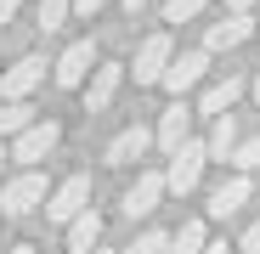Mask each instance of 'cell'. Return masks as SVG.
Returning <instances> with one entry per match:
<instances>
[{
  "label": "cell",
  "mask_w": 260,
  "mask_h": 254,
  "mask_svg": "<svg viewBox=\"0 0 260 254\" xmlns=\"http://www.w3.org/2000/svg\"><path fill=\"white\" fill-rule=\"evenodd\" d=\"M46 192H51V187H46V175H40V169L28 164L23 175H12L6 187H0V215H6V221H23V215H34V209L46 203Z\"/></svg>",
  "instance_id": "cell-1"
},
{
  "label": "cell",
  "mask_w": 260,
  "mask_h": 254,
  "mask_svg": "<svg viewBox=\"0 0 260 254\" xmlns=\"http://www.w3.org/2000/svg\"><path fill=\"white\" fill-rule=\"evenodd\" d=\"M57 141H62V124H57V119H34V124L17 130V141L6 147V158H17V164L28 169V164H40V158H51Z\"/></svg>",
  "instance_id": "cell-2"
},
{
  "label": "cell",
  "mask_w": 260,
  "mask_h": 254,
  "mask_svg": "<svg viewBox=\"0 0 260 254\" xmlns=\"http://www.w3.org/2000/svg\"><path fill=\"white\" fill-rule=\"evenodd\" d=\"M204 164H209V153H204V141H181L176 153H170V169H164V192H176V198H187L192 187H198V175H204Z\"/></svg>",
  "instance_id": "cell-3"
},
{
  "label": "cell",
  "mask_w": 260,
  "mask_h": 254,
  "mask_svg": "<svg viewBox=\"0 0 260 254\" xmlns=\"http://www.w3.org/2000/svg\"><path fill=\"white\" fill-rule=\"evenodd\" d=\"M79 209H91V175H68V181H57V187L46 192V221L68 226Z\"/></svg>",
  "instance_id": "cell-4"
},
{
  "label": "cell",
  "mask_w": 260,
  "mask_h": 254,
  "mask_svg": "<svg viewBox=\"0 0 260 254\" xmlns=\"http://www.w3.org/2000/svg\"><path fill=\"white\" fill-rule=\"evenodd\" d=\"M158 198H164V169H142V175L124 187L119 215H124V221H147L153 209H158Z\"/></svg>",
  "instance_id": "cell-5"
},
{
  "label": "cell",
  "mask_w": 260,
  "mask_h": 254,
  "mask_svg": "<svg viewBox=\"0 0 260 254\" xmlns=\"http://www.w3.org/2000/svg\"><path fill=\"white\" fill-rule=\"evenodd\" d=\"M46 68H51V62H46V57H34V51L17 57L6 74H0V96H6V102H28L40 85H46Z\"/></svg>",
  "instance_id": "cell-6"
},
{
  "label": "cell",
  "mask_w": 260,
  "mask_h": 254,
  "mask_svg": "<svg viewBox=\"0 0 260 254\" xmlns=\"http://www.w3.org/2000/svg\"><path fill=\"white\" fill-rule=\"evenodd\" d=\"M119 85H124V62H96L91 74H85V113H102V107H113V96H119Z\"/></svg>",
  "instance_id": "cell-7"
},
{
  "label": "cell",
  "mask_w": 260,
  "mask_h": 254,
  "mask_svg": "<svg viewBox=\"0 0 260 254\" xmlns=\"http://www.w3.org/2000/svg\"><path fill=\"white\" fill-rule=\"evenodd\" d=\"M170 51H176V40H170V28L147 34L142 46H136V62H130V74H136V85H158V74H164Z\"/></svg>",
  "instance_id": "cell-8"
},
{
  "label": "cell",
  "mask_w": 260,
  "mask_h": 254,
  "mask_svg": "<svg viewBox=\"0 0 260 254\" xmlns=\"http://www.w3.org/2000/svg\"><path fill=\"white\" fill-rule=\"evenodd\" d=\"M91 68H96V46H91V40H74V46H68V51L51 62V79L62 85V91H79Z\"/></svg>",
  "instance_id": "cell-9"
},
{
  "label": "cell",
  "mask_w": 260,
  "mask_h": 254,
  "mask_svg": "<svg viewBox=\"0 0 260 254\" xmlns=\"http://www.w3.org/2000/svg\"><path fill=\"white\" fill-rule=\"evenodd\" d=\"M204 68H209V51H170V62H164L158 85L181 96V91H192V85L204 79Z\"/></svg>",
  "instance_id": "cell-10"
},
{
  "label": "cell",
  "mask_w": 260,
  "mask_h": 254,
  "mask_svg": "<svg viewBox=\"0 0 260 254\" xmlns=\"http://www.w3.org/2000/svg\"><path fill=\"white\" fill-rule=\"evenodd\" d=\"M249 34H254V17H249V12H226L221 23H209V34H204V51H209V57H215V51H238Z\"/></svg>",
  "instance_id": "cell-11"
},
{
  "label": "cell",
  "mask_w": 260,
  "mask_h": 254,
  "mask_svg": "<svg viewBox=\"0 0 260 254\" xmlns=\"http://www.w3.org/2000/svg\"><path fill=\"white\" fill-rule=\"evenodd\" d=\"M192 119H198V113H192V107H187L181 96H176V102L164 107V119H158V130H153V141L164 147V158H170V153H176V147H181V141L192 136Z\"/></svg>",
  "instance_id": "cell-12"
},
{
  "label": "cell",
  "mask_w": 260,
  "mask_h": 254,
  "mask_svg": "<svg viewBox=\"0 0 260 254\" xmlns=\"http://www.w3.org/2000/svg\"><path fill=\"white\" fill-rule=\"evenodd\" d=\"M147 147H153V130H147V124H124V130L108 141V164H113V169H130Z\"/></svg>",
  "instance_id": "cell-13"
},
{
  "label": "cell",
  "mask_w": 260,
  "mask_h": 254,
  "mask_svg": "<svg viewBox=\"0 0 260 254\" xmlns=\"http://www.w3.org/2000/svg\"><path fill=\"white\" fill-rule=\"evenodd\" d=\"M249 192H254V187H249V175H238V169H232V175H226L221 187H215V192H209V215H215V221L238 215V209L249 203Z\"/></svg>",
  "instance_id": "cell-14"
},
{
  "label": "cell",
  "mask_w": 260,
  "mask_h": 254,
  "mask_svg": "<svg viewBox=\"0 0 260 254\" xmlns=\"http://www.w3.org/2000/svg\"><path fill=\"white\" fill-rule=\"evenodd\" d=\"M62 232H68V254H91L102 243V215H96V209H79Z\"/></svg>",
  "instance_id": "cell-15"
},
{
  "label": "cell",
  "mask_w": 260,
  "mask_h": 254,
  "mask_svg": "<svg viewBox=\"0 0 260 254\" xmlns=\"http://www.w3.org/2000/svg\"><path fill=\"white\" fill-rule=\"evenodd\" d=\"M243 96V79L238 74H226V79H215L209 91H204V102H198V113L204 119H215V113H232V102Z\"/></svg>",
  "instance_id": "cell-16"
},
{
  "label": "cell",
  "mask_w": 260,
  "mask_h": 254,
  "mask_svg": "<svg viewBox=\"0 0 260 254\" xmlns=\"http://www.w3.org/2000/svg\"><path fill=\"white\" fill-rule=\"evenodd\" d=\"M232 147H238V119H232V113H215V130H209V141H204V153L226 164V153H232Z\"/></svg>",
  "instance_id": "cell-17"
},
{
  "label": "cell",
  "mask_w": 260,
  "mask_h": 254,
  "mask_svg": "<svg viewBox=\"0 0 260 254\" xmlns=\"http://www.w3.org/2000/svg\"><path fill=\"white\" fill-rule=\"evenodd\" d=\"M209 237H204V221H181V232H170V243H164V254H198Z\"/></svg>",
  "instance_id": "cell-18"
},
{
  "label": "cell",
  "mask_w": 260,
  "mask_h": 254,
  "mask_svg": "<svg viewBox=\"0 0 260 254\" xmlns=\"http://www.w3.org/2000/svg\"><path fill=\"white\" fill-rule=\"evenodd\" d=\"M68 17H74V12H68V0H40V12H34V28H40V34H57Z\"/></svg>",
  "instance_id": "cell-19"
},
{
  "label": "cell",
  "mask_w": 260,
  "mask_h": 254,
  "mask_svg": "<svg viewBox=\"0 0 260 254\" xmlns=\"http://www.w3.org/2000/svg\"><path fill=\"white\" fill-rule=\"evenodd\" d=\"M23 124H34V107H28V102H0V141L17 136Z\"/></svg>",
  "instance_id": "cell-20"
},
{
  "label": "cell",
  "mask_w": 260,
  "mask_h": 254,
  "mask_svg": "<svg viewBox=\"0 0 260 254\" xmlns=\"http://www.w3.org/2000/svg\"><path fill=\"white\" fill-rule=\"evenodd\" d=\"M226 164L238 169V175H254V169H260V136H249V141H238V147L226 153Z\"/></svg>",
  "instance_id": "cell-21"
},
{
  "label": "cell",
  "mask_w": 260,
  "mask_h": 254,
  "mask_svg": "<svg viewBox=\"0 0 260 254\" xmlns=\"http://www.w3.org/2000/svg\"><path fill=\"white\" fill-rule=\"evenodd\" d=\"M209 12V0H164V23L176 28V23H192V17H204Z\"/></svg>",
  "instance_id": "cell-22"
},
{
  "label": "cell",
  "mask_w": 260,
  "mask_h": 254,
  "mask_svg": "<svg viewBox=\"0 0 260 254\" xmlns=\"http://www.w3.org/2000/svg\"><path fill=\"white\" fill-rule=\"evenodd\" d=\"M164 243H170V232L153 226V232H142L136 243H124V248H113V254H164Z\"/></svg>",
  "instance_id": "cell-23"
},
{
  "label": "cell",
  "mask_w": 260,
  "mask_h": 254,
  "mask_svg": "<svg viewBox=\"0 0 260 254\" xmlns=\"http://www.w3.org/2000/svg\"><path fill=\"white\" fill-rule=\"evenodd\" d=\"M238 248H243V254H260V221H249V226H243V237H238Z\"/></svg>",
  "instance_id": "cell-24"
},
{
  "label": "cell",
  "mask_w": 260,
  "mask_h": 254,
  "mask_svg": "<svg viewBox=\"0 0 260 254\" xmlns=\"http://www.w3.org/2000/svg\"><path fill=\"white\" fill-rule=\"evenodd\" d=\"M102 6H113V0H68V12H79V17H96Z\"/></svg>",
  "instance_id": "cell-25"
},
{
  "label": "cell",
  "mask_w": 260,
  "mask_h": 254,
  "mask_svg": "<svg viewBox=\"0 0 260 254\" xmlns=\"http://www.w3.org/2000/svg\"><path fill=\"white\" fill-rule=\"evenodd\" d=\"M17 12H23V0H0V28H6V23H12Z\"/></svg>",
  "instance_id": "cell-26"
},
{
  "label": "cell",
  "mask_w": 260,
  "mask_h": 254,
  "mask_svg": "<svg viewBox=\"0 0 260 254\" xmlns=\"http://www.w3.org/2000/svg\"><path fill=\"white\" fill-rule=\"evenodd\" d=\"M260 0H226V12H254Z\"/></svg>",
  "instance_id": "cell-27"
},
{
  "label": "cell",
  "mask_w": 260,
  "mask_h": 254,
  "mask_svg": "<svg viewBox=\"0 0 260 254\" xmlns=\"http://www.w3.org/2000/svg\"><path fill=\"white\" fill-rule=\"evenodd\" d=\"M198 254H232V248H226V243H204Z\"/></svg>",
  "instance_id": "cell-28"
},
{
  "label": "cell",
  "mask_w": 260,
  "mask_h": 254,
  "mask_svg": "<svg viewBox=\"0 0 260 254\" xmlns=\"http://www.w3.org/2000/svg\"><path fill=\"white\" fill-rule=\"evenodd\" d=\"M119 6H124V12H130V17H136V12H142V6H147V0H119Z\"/></svg>",
  "instance_id": "cell-29"
},
{
  "label": "cell",
  "mask_w": 260,
  "mask_h": 254,
  "mask_svg": "<svg viewBox=\"0 0 260 254\" xmlns=\"http://www.w3.org/2000/svg\"><path fill=\"white\" fill-rule=\"evenodd\" d=\"M6 254H34V243H17V248H6Z\"/></svg>",
  "instance_id": "cell-30"
},
{
  "label": "cell",
  "mask_w": 260,
  "mask_h": 254,
  "mask_svg": "<svg viewBox=\"0 0 260 254\" xmlns=\"http://www.w3.org/2000/svg\"><path fill=\"white\" fill-rule=\"evenodd\" d=\"M249 91H254V102H260V74H254V85H249Z\"/></svg>",
  "instance_id": "cell-31"
},
{
  "label": "cell",
  "mask_w": 260,
  "mask_h": 254,
  "mask_svg": "<svg viewBox=\"0 0 260 254\" xmlns=\"http://www.w3.org/2000/svg\"><path fill=\"white\" fill-rule=\"evenodd\" d=\"M91 254H113V248H102V243H96V248H91Z\"/></svg>",
  "instance_id": "cell-32"
},
{
  "label": "cell",
  "mask_w": 260,
  "mask_h": 254,
  "mask_svg": "<svg viewBox=\"0 0 260 254\" xmlns=\"http://www.w3.org/2000/svg\"><path fill=\"white\" fill-rule=\"evenodd\" d=\"M0 164H6V141H0Z\"/></svg>",
  "instance_id": "cell-33"
}]
</instances>
